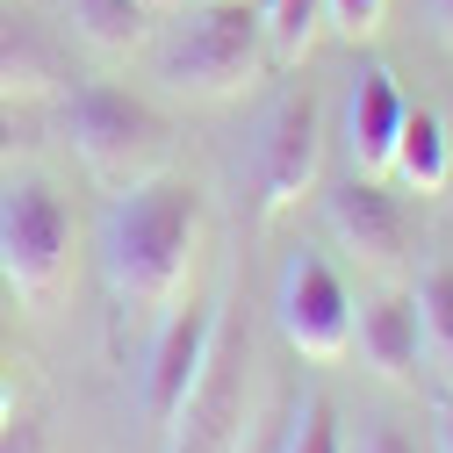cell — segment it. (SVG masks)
Instances as JSON below:
<instances>
[{"label":"cell","instance_id":"1","mask_svg":"<svg viewBox=\"0 0 453 453\" xmlns=\"http://www.w3.org/2000/svg\"><path fill=\"white\" fill-rule=\"evenodd\" d=\"M202 259V188L180 173H151L123 195H108L101 216V273L123 310L180 303L188 273Z\"/></svg>","mask_w":453,"mask_h":453},{"label":"cell","instance_id":"2","mask_svg":"<svg viewBox=\"0 0 453 453\" xmlns=\"http://www.w3.org/2000/svg\"><path fill=\"white\" fill-rule=\"evenodd\" d=\"M151 80L188 101H231L266 65V22L259 0H180L173 22L144 43Z\"/></svg>","mask_w":453,"mask_h":453},{"label":"cell","instance_id":"3","mask_svg":"<svg viewBox=\"0 0 453 453\" xmlns=\"http://www.w3.org/2000/svg\"><path fill=\"white\" fill-rule=\"evenodd\" d=\"M65 137H73V151H80V165H87V180L108 188V195H123V188L165 173V158H173V123H165L151 101L108 87V80L73 87V101H65Z\"/></svg>","mask_w":453,"mask_h":453},{"label":"cell","instance_id":"4","mask_svg":"<svg viewBox=\"0 0 453 453\" xmlns=\"http://www.w3.org/2000/svg\"><path fill=\"white\" fill-rule=\"evenodd\" d=\"M0 280L29 310H50L73 280V209L36 173L0 180Z\"/></svg>","mask_w":453,"mask_h":453},{"label":"cell","instance_id":"5","mask_svg":"<svg viewBox=\"0 0 453 453\" xmlns=\"http://www.w3.org/2000/svg\"><path fill=\"white\" fill-rule=\"evenodd\" d=\"M273 324L303 360H346L353 353V296L324 252H288L273 280Z\"/></svg>","mask_w":453,"mask_h":453},{"label":"cell","instance_id":"6","mask_svg":"<svg viewBox=\"0 0 453 453\" xmlns=\"http://www.w3.org/2000/svg\"><path fill=\"white\" fill-rule=\"evenodd\" d=\"M252 173H259V209H266V216L296 209V202L324 180V108H317L310 87H296V94L273 101V116H266V130H259Z\"/></svg>","mask_w":453,"mask_h":453},{"label":"cell","instance_id":"7","mask_svg":"<svg viewBox=\"0 0 453 453\" xmlns=\"http://www.w3.org/2000/svg\"><path fill=\"white\" fill-rule=\"evenodd\" d=\"M324 231L338 238V252H353L367 273H395L403 252H411V216H403V202H395L381 180H367V173L338 180V188L324 195Z\"/></svg>","mask_w":453,"mask_h":453},{"label":"cell","instance_id":"8","mask_svg":"<svg viewBox=\"0 0 453 453\" xmlns=\"http://www.w3.org/2000/svg\"><path fill=\"white\" fill-rule=\"evenodd\" d=\"M216 331H223L216 303H188V310L165 317V331L151 338V360H144V418H151L158 432L180 418L188 388L202 381V367H209V353H216Z\"/></svg>","mask_w":453,"mask_h":453},{"label":"cell","instance_id":"9","mask_svg":"<svg viewBox=\"0 0 453 453\" xmlns=\"http://www.w3.org/2000/svg\"><path fill=\"white\" fill-rule=\"evenodd\" d=\"M238 432H245V346L209 353V367L188 388L180 418L165 425V439H173L165 453H231Z\"/></svg>","mask_w":453,"mask_h":453},{"label":"cell","instance_id":"10","mask_svg":"<svg viewBox=\"0 0 453 453\" xmlns=\"http://www.w3.org/2000/svg\"><path fill=\"white\" fill-rule=\"evenodd\" d=\"M403 116H411V101L395 87V73L388 65H360V80L346 87V158H353V173H367V180L388 173Z\"/></svg>","mask_w":453,"mask_h":453},{"label":"cell","instance_id":"11","mask_svg":"<svg viewBox=\"0 0 453 453\" xmlns=\"http://www.w3.org/2000/svg\"><path fill=\"white\" fill-rule=\"evenodd\" d=\"M353 346L381 381H411L425 360V324H418V296L403 288H381L360 317H353Z\"/></svg>","mask_w":453,"mask_h":453},{"label":"cell","instance_id":"12","mask_svg":"<svg viewBox=\"0 0 453 453\" xmlns=\"http://www.w3.org/2000/svg\"><path fill=\"white\" fill-rule=\"evenodd\" d=\"M151 15H158L151 0H65V22L94 58H137L158 29Z\"/></svg>","mask_w":453,"mask_h":453},{"label":"cell","instance_id":"13","mask_svg":"<svg viewBox=\"0 0 453 453\" xmlns=\"http://www.w3.org/2000/svg\"><path fill=\"white\" fill-rule=\"evenodd\" d=\"M388 173L403 180L411 195H439L453 180V130L439 116H403V137H395V158H388Z\"/></svg>","mask_w":453,"mask_h":453},{"label":"cell","instance_id":"14","mask_svg":"<svg viewBox=\"0 0 453 453\" xmlns=\"http://www.w3.org/2000/svg\"><path fill=\"white\" fill-rule=\"evenodd\" d=\"M259 22H266V58L303 65L324 36V0H259Z\"/></svg>","mask_w":453,"mask_h":453},{"label":"cell","instance_id":"15","mask_svg":"<svg viewBox=\"0 0 453 453\" xmlns=\"http://www.w3.org/2000/svg\"><path fill=\"white\" fill-rule=\"evenodd\" d=\"M411 296H418V324H425V353L453 374V266H432Z\"/></svg>","mask_w":453,"mask_h":453},{"label":"cell","instance_id":"16","mask_svg":"<svg viewBox=\"0 0 453 453\" xmlns=\"http://www.w3.org/2000/svg\"><path fill=\"white\" fill-rule=\"evenodd\" d=\"M280 453H346V432H338V411L324 395H303V411L288 418V439Z\"/></svg>","mask_w":453,"mask_h":453},{"label":"cell","instance_id":"17","mask_svg":"<svg viewBox=\"0 0 453 453\" xmlns=\"http://www.w3.org/2000/svg\"><path fill=\"white\" fill-rule=\"evenodd\" d=\"M43 87H50V65L15 29H0V94H43Z\"/></svg>","mask_w":453,"mask_h":453},{"label":"cell","instance_id":"18","mask_svg":"<svg viewBox=\"0 0 453 453\" xmlns=\"http://www.w3.org/2000/svg\"><path fill=\"white\" fill-rule=\"evenodd\" d=\"M381 15H388V0H324V29H338L346 43L374 36V29H381Z\"/></svg>","mask_w":453,"mask_h":453},{"label":"cell","instance_id":"19","mask_svg":"<svg viewBox=\"0 0 453 453\" xmlns=\"http://www.w3.org/2000/svg\"><path fill=\"white\" fill-rule=\"evenodd\" d=\"M50 439H43V425L36 418H8L0 425V453H43Z\"/></svg>","mask_w":453,"mask_h":453},{"label":"cell","instance_id":"20","mask_svg":"<svg viewBox=\"0 0 453 453\" xmlns=\"http://www.w3.org/2000/svg\"><path fill=\"white\" fill-rule=\"evenodd\" d=\"M360 453H418V446H411V432L395 425V418H374L367 439H360Z\"/></svg>","mask_w":453,"mask_h":453},{"label":"cell","instance_id":"21","mask_svg":"<svg viewBox=\"0 0 453 453\" xmlns=\"http://www.w3.org/2000/svg\"><path fill=\"white\" fill-rule=\"evenodd\" d=\"M432 439H439V453H453V395L432 403Z\"/></svg>","mask_w":453,"mask_h":453},{"label":"cell","instance_id":"22","mask_svg":"<svg viewBox=\"0 0 453 453\" xmlns=\"http://www.w3.org/2000/svg\"><path fill=\"white\" fill-rule=\"evenodd\" d=\"M231 453H273L266 425H259V418H245V432H238V446H231Z\"/></svg>","mask_w":453,"mask_h":453},{"label":"cell","instance_id":"23","mask_svg":"<svg viewBox=\"0 0 453 453\" xmlns=\"http://www.w3.org/2000/svg\"><path fill=\"white\" fill-rule=\"evenodd\" d=\"M425 15H432V29L453 43V0H425Z\"/></svg>","mask_w":453,"mask_h":453},{"label":"cell","instance_id":"24","mask_svg":"<svg viewBox=\"0 0 453 453\" xmlns=\"http://www.w3.org/2000/svg\"><path fill=\"white\" fill-rule=\"evenodd\" d=\"M8 158H15V123L0 116V165H8Z\"/></svg>","mask_w":453,"mask_h":453},{"label":"cell","instance_id":"25","mask_svg":"<svg viewBox=\"0 0 453 453\" xmlns=\"http://www.w3.org/2000/svg\"><path fill=\"white\" fill-rule=\"evenodd\" d=\"M15 418V388H8V374H0V425Z\"/></svg>","mask_w":453,"mask_h":453},{"label":"cell","instance_id":"26","mask_svg":"<svg viewBox=\"0 0 453 453\" xmlns=\"http://www.w3.org/2000/svg\"><path fill=\"white\" fill-rule=\"evenodd\" d=\"M151 8H180V0H151Z\"/></svg>","mask_w":453,"mask_h":453}]
</instances>
